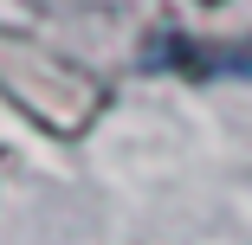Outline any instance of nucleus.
I'll use <instances>...</instances> for the list:
<instances>
[{
	"mask_svg": "<svg viewBox=\"0 0 252 245\" xmlns=\"http://www.w3.org/2000/svg\"><path fill=\"white\" fill-rule=\"evenodd\" d=\"M0 97L45 136H59V142H78L97 129V116L110 110V84L84 71L78 58L52 52L45 39L32 32H13V26H0Z\"/></svg>",
	"mask_w": 252,
	"mask_h": 245,
	"instance_id": "nucleus-1",
	"label": "nucleus"
},
{
	"mask_svg": "<svg viewBox=\"0 0 252 245\" xmlns=\"http://www.w3.org/2000/svg\"><path fill=\"white\" fill-rule=\"evenodd\" d=\"M142 71H175L188 84H214V78H252V39H194L175 26H156L136 52Z\"/></svg>",
	"mask_w": 252,
	"mask_h": 245,
	"instance_id": "nucleus-2",
	"label": "nucleus"
}]
</instances>
